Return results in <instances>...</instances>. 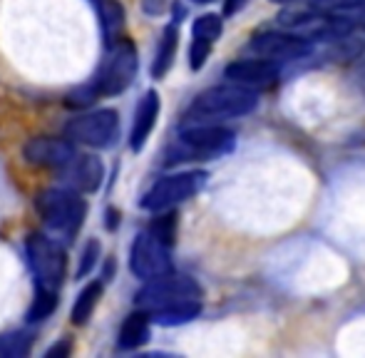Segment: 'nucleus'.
Returning <instances> with one entry per match:
<instances>
[{
	"instance_id": "nucleus-19",
	"label": "nucleus",
	"mask_w": 365,
	"mask_h": 358,
	"mask_svg": "<svg viewBox=\"0 0 365 358\" xmlns=\"http://www.w3.org/2000/svg\"><path fill=\"white\" fill-rule=\"evenodd\" d=\"M97 13H100V23H102L107 48H112L122 23H125V8H122L117 0H100V3H97Z\"/></svg>"
},
{
	"instance_id": "nucleus-26",
	"label": "nucleus",
	"mask_w": 365,
	"mask_h": 358,
	"mask_svg": "<svg viewBox=\"0 0 365 358\" xmlns=\"http://www.w3.org/2000/svg\"><path fill=\"white\" fill-rule=\"evenodd\" d=\"M97 259H100V244L92 239V242H87V247L82 249V257H80V267H77V279H82V276H87L92 271V267L97 264Z\"/></svg>"
},
{
	"instance_id": "nucleus-3",
	"label": "nucleus",
	"mask_w": 365,
	"mask_h": 358,
	"mask_svg": "<svg viewBox=\"0 0 365 358\" xmlns=\"http://www.w3.org/2000/svg\"><path fill=\"white\" fill-rule=\"evenodd\" d=\"M38 214L43 217L45 227L60 239H73L82 227L87 214V204L75 189L50 187L43 189L35 199Z\"/></svg>"
},
{
	"instance_id": "nucleus-16",
	"label": "nucleus",
	"mask_w": 365,
	"mask_h": 358,
	"mask_svg": "<svg viewBox=\"0 0 365 358\" xmlns=\"http://www.w3.org/2000/svg\"><path fill=\"white\" fill-rule=\"evenodd\" d=\"M199 314H202V299H187V301H179V304L164 306L159 311H152L149 319L159 326H184L197 319Z\"/></svg>"
},
{
	"instance_id": "nucleus-2",
	"label": "nucleus",
	"mask_w": 365,
	"mask_h": 358,
	"mask_svg": "<svg viewBox=\"0 0 365 358\" xmlns=\"http://www.w3.org/2000/svg\"><path fill=\"white\" fill-rule=\"evenodd\" d=\"M259 107V95L254 90L239 88V85H217L199 92L187 110V120L212 122V120H231L244 117Z\"/></svg>"
},
{
	"instance_id": "nucleus-29",
	"label": "nucleus",
	"mask_w": 365,
	"mask_h": 358,
	"mask_svg": "<svg viewBox=\"0 0 365 358\" xmlns=\"http://www.w3.org/2000/svg\"><path fill=\"white\" fill-rule=\"evenodd\" d=\"M70 354V344L68 341H60V344H55L53 349H48V356H68Z\"/></svg>"
},
{
	"instance_id": "nucleus-27",
	"label": "nucleus",
	"mask_w": 365,
	"mask_h": 358,
	"mask_svg": "<svg viewBox=\"0 0 365 358\" xmlns=\"http://www.w3.org/2000/svg\"><path fill=\"white\" fill-rule=\"evenodd\" d=\"M169 0H142V10L147 15H162L167 10Z\"/></svg>"
},
{
	"instance_id": "nucleus-24",
	"label": "nucleus",
	"mask_w": 365,
	"mask_h": 358,
	"mask_svg": "<svg viewBox=\"0 0 365 358\" xmlns=\"http://www.w3.org/2000/svg\"><path fill=\"white\" fill-rule=\"evenodd\" d=\"M212 48H214V43H209V40H202V38L192 40V48H189V68H192L194 73L204 68V63H207Z\"/></svg>"
},
{
	"instance_id": "nucleus-10",
	"label": "nucleus",
	"mask_w": 365,
	"mask_h": 358,
	"mask_svg": "<svg viewBox=\"0 0 365 358\" xmlns=\"http://www.w3.org/2000/svg\"><path fill=\"white\" fill-rule=\"evenodd\" d=\"M120 135V120L115 110H97L75 117L68 125V137L87 147H110Z\"/></svg>"
},
{
	"instance_id": "nucleus-1",
	"label": "nucleus",
	"mask_w": 365,
	"mask_h": 358,
	"mask_svg": "<svg viewBox=\"0 0 365 358\" xmlns=\"http://www.w3.org/2000/svg\"><path fill=\"white\" fill-rule=\"evenodd\" d=\"M236 147L234 130L212 122H197V125L182 127L177 142L169 147L167 165L177 162H192V160H217V157L229 155Z\"/></svg>"
},
{
	"instance_id": "nucleus-6",
	"label": "nucleus",
	"mask_w": 365,
	"mask_h": 358,
	"mask_svg": "<svg viewBox=\"0 0 365 358\" xmlns=\"http://www.w3.org/2000/svg\"><path fill=\"white\" fill-rule=\"evenodd\" d=\"M25 249H28L30 269H33L40 289L58 291L63 286L65 267H68L63 244L50 237H43V234H33Z\"/></svg>"
},
{
	"instance_id": "nucleus-18",
	"label": "nucleus",
	"mask_w": 365,
	"mask_h": 358,
	"mask_svg": "<svg viewBox=\"0 0 365 358\" xmlns=\"http://www.w3.org/2000/svg\"><path fill=\"white\" fill-rule=\"evenodd\" d=\"M102 291H105L102 281H90V284L77 294V301L73 306V324L75 326H85L87 321H90V316L95 314L97 304H100V299H102Z\"/></svg>"
},
{
	"instance_id": "nucleus-7",
	"label": "nucleus",
	"mask_w": 365,
	"mask_h": 358,
	"mask_svg": "<svg viewBox=\"0 0 365 358\" xmlns=\"http://www.w3.org/2000/svg\"><path fill=\"white\" fill-rule=\"evenodd\" d=\"M137 48L132 40L122 38L117 45H112L110 60L102 68L100 78H95L97 92L105 97L122 95L125 90H130V85L135 83L137 75Z\"/></svg>"
},
{
	"instance_id": "nucleus-12",
	"label": "nucleus",
	"mask_w": 365,
	"mask_h": 358,
	"mask_svg": "<svg viewBox=\"0 0 365 358\" xmlns=\"http://www.w3.org/2000/svg\"><path fill=\"white\" fill-rule=\"evenodd\" d=\"M25 160L35 167H53V170H63L70 160L75 157V147L68 140H58V137H35L25 145L23 150Z\"/></svg>"
},
{
	"instance_id": "nucleus-25",
	"label": "nucleus",
	"mask_w": 365,
	"mask_h": 358,
	"mask_svg": "<svg viewBox=\"0 0 365 358\" xmlns=\"http://www.w3.org/2000/svg\"><path fill=\"white\" fill-rule=\"evenodd\" d=\"M97 97H100V92H97V85H95V80H92V83H87L85 88H77L75 92H70L68 105L70 107H87V105H92Z\"/></svg>"
},
{
	"instance_id": "nucleus-8",
	"label": "nucleus",
	"mask_w": 365,
	"mask_h": 358,
	"mask_svg": "<svg viewBox=\"0 0 365 358\" xmlns=\"http://www.w3.org/2000/svg\"><path fill=\"white\" fill-rule=\"evenodd\" d=\"M246 48L256 58L271 60V63H293L311 55V40L296 33H279V30H259L249 38Z\"/></svg>"
},
{
	"instance_id": "nucleus-13",
	"label": "nucleus",
	"mask_w": 365,
	"mask_h": 358,
	"mask_svg": "<svg viewBox=\"0 0 365 358\" xmlns=\"http://www.w3.org/2000/svg\"><path fill=\"white\" fill-rule=\"evenodd\" d=\"M63 175L77 192H97L102 184V177H105V167L95 155H82L73 157L63 167Z\"/></svg>"
},
{
	"instance_id": "nucleus-17",
	"label": "nucleus",
	"mask_w": 365,
	"mask_h": 358,
	"mask_svg": "<svg viewBox=\"0 0 365 358\" xmlns=\"http://www.w3.org/2000/svg\"><path fill=\"white\" fill-rule=\"evenodd\" d=\"M177 48H179V30H177V23H172L162 30V38H159L157 55H154V63H152V78L154 80H162L164 75L169 73V68L174 65Z\"/></svg>"
},
{
	"instance_id": "nucleus-20",
	"label": "nucleus",
	"mask_w": 365,
	"mask_h": 358,
	"mask_svg": "<svg viewBox=\"0 0 365 358\" xmlns=\"http://www.w3.org/2000/svg\"><path fill=\"white\" fill-rule=\"evenodd\" d=\"M224 33V20L221 15L217 13H207V15H199L192 25V35L194 38H202V40H209V43H217Z\"/></svg>"
},
{
	"instance_id": "nucleus-23",
	"label": "nucleus",
	"mask_w": 365,
	"mask_h": 358,
	"mask_svg": "<svg viewBox=\"0 0 365 358\" xmlns=\"http://www.w3.org/2000/svg\"><path fill=\"white\" fill-rule=\"evenodd\" d=\"M149 232H152L157 239H162L164 244L172 247L174 237H177V214H174L172 209H162V214L149 224Z\"/></svg>"
},
{
	"instance_id": "nucleus-9",
	"label": "nucleus",
	"mask_w": 365,
	"mask_h": 358,
	"mask_svg": "<svg viewBox=\"0 0 365 358\" xmlns=\"http://www.w3.org/2000/svg\"><path fill=\"white\" fill-rule=\"evenodd\" d=\"M130 269L137 279L145 281L167 274V271H172V247L154 237L149 229H145V232L137 234L135 244H132Z\"/></svg>"
},
{
	"instance_id": "nucleus-4",
	"label": "nucleus",
	"mask_w": 365,
	"mask_h": 358,
	"mask_svg": "<svg viewBox=\"0 0 365 358\" xmlns=\"http://www.w3.org/2000/svg\"><path fill=\"white\" fill-rule=\"evenodd\" d=\"M209 175L202 170L192 172H179V175L162 177L159 182H154L152 187L145 192V197L140 199V207L147 212H162V209H172L177 204L187 202V199L197 197L204 189Z\"/></svg>"
},
{
	"instance_id": "nucleus-5",
	"label": "nucleus",
	"mask_w": 365,
	"mask_h": 358,
	"mask_svg": "<svg viewBox=\"0 0 365 358\" xmlns=\"http://www.w3.org/2000/svg\"><path fill=\"white\" fill-rule=\"evenodd\" d=\"M187 299H202V286L192 279V276L174 274L167 271L162 276H154L149 279L140 291H137V306L147 314L159 311L164 306L179 304V301Z\"/></svg>"
},
{
	"instance_id": "nucleus-11",
	"label": "nucleus",
	"mask_w": 365,
	"mask_h": 358,
	"mask_svg": "<svg viewBox=\"0 0 365 358\" xmlns=\"http://www.w3.org/2000/svg\"><path fill=\"white\" fill-rule=\"evenodd\" d=\"M281 78V70L276 63L264 58H254V60H234L224 68V80L231 85H239L246 90H271Z\"/></svg>"
},
{
	"instance_id": "nucleus-28",
	"label": "nucleus",
	"mask_w": 365,
	"mask_h": 358,
	"mask_svg": "<svg viewBox=\"0 0 365 358\" xmlns=\"http://www.w3.org/2000/svg\"><path fill=\"white\" fill-rule=\"evenodd\" d=\"M246 3H249V0H226V3H224V15H236Z\"/></svg>"
},
{
	"instance_id": "nucleus-22",
	"label": "nucleus",
	"mask_w": 365,
	"mask_h": 358,
	"mask_svg": "<svg viewBox=\"0 0 365 358\" xmlns=\"http://www.w3.org/2000/svg\"><path fill=\"white\" fill-rule=\"evenodd\" d=\"M55 306H58V291L40 289V286H38V294H35L33 306H30V311H28V321L48 319V316L55 311Z\"/></svg>"
},
{
	"instance_id": "nucleus-32",
	"label": "nucleus",
	"mask_w": 365,
	"mask_h": 358,
	"mask_svg": "<svg viewBox=\"0 0 365 358\" xmlns=\"http://www.w3.org/2000/svg\"><path fill=\"white\" fill-rule=\"evenodd\" d=\"M194 3H199V5H204V3H212V0H194Z\"/></svg>"
},
{
	"instance_id": "nucleus-15",
	"label": "nucleus",
	"mask_w": 365,
	"mask_h": 358,
	"mask_svg": "<svg viewBox=\"0 0 365 358\" xmlns=\"http://www.w3.org/2000/svg\"><path fill=\"white\" fill-rule=\"evenodd\" d=\"M149 329H152V319L147 311H135L125 319L117 336V349L120 351H135L140 346H145L149 341Z\"/></svg>"
},
{
	"instance_id": "nucleus-21",
	"label": "nucleus",
	"mask_w": 365,
	"mask_h": 358,
	"mask_svg": "<svg viewBox=\"0 0 365 358\" xmlns=\"http://www.w3.org/2000/svg\"><path fill=\"white\" fill-rule=\"evenodd\" d=\"M30 346H33V336L30 334H8L0 336V358H20L30 354Z\"/></svg>"
},
{
	"instance_id": "nucleus-30",
	"label": "nucleus",
	"mask_w": 365,
	"mask_h": 358,
	"mask_svg": "<svg viewBox=\"0 0 365 358\" xmlns=\"http://www.w3.org/2000/svg\"><path fill=\"white\" fill-rule=\"evenodd\" d=\"M107 217H110V222H107V227L115 229V227H117V212H112V209H110V214H107Z\"/></svg>"
},
{
	"instance_id": "nucleus-31",
	"label": "nucleus",
	"mask_w": 365,
	"mask_h": 358,
	"mask_svg": "<svg viewBox=\"0 0 365 358\" xmlns=\"http://www.w3.org/2000/svg\"><path fill=\"white\" fill-rule=\"evenodd\" d=\"M269 3H276V5H289V3H296V0H269Z\"/></svg>"
},
{
	"instance_id": "nucleus-14",
	"label": "nucleus",
	"mask_w": 365,
	"mask_h": 358,
	"mask_svg": "<svg viewBox=\"0 0 365 358\" xmlns=\"http://www.w3.org/2000/svg\"><path fill=\"white\" fill-rule=\"evenodd\" d=\"M159 107H162V100H159L157 90H147L145 97L140 100V105H137L135 122H132V132H130L132 152H142V147L147 145V137L152 135L154 125H157Z\"/></svg>"
}]
</instances>
